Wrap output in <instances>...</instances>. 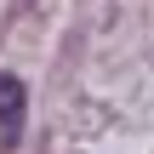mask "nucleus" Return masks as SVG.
<instances>
[{
    "label": "nucleus",
    "mask_w": 154,
    "mask_h": 154,
    "mask_svg": "<svg viewBox=\"0 0 154 154\" xmlns=\"http://www.w3.org/2000/svg\"><path fill=\"white\" fill-rule=\"evenodd\" d=\"M23 114H29L23 80H17V74H0V137H6V149L23 143Z\"/></svg>",
    "instance_id": "f257e3e1"
}]
</instances>
